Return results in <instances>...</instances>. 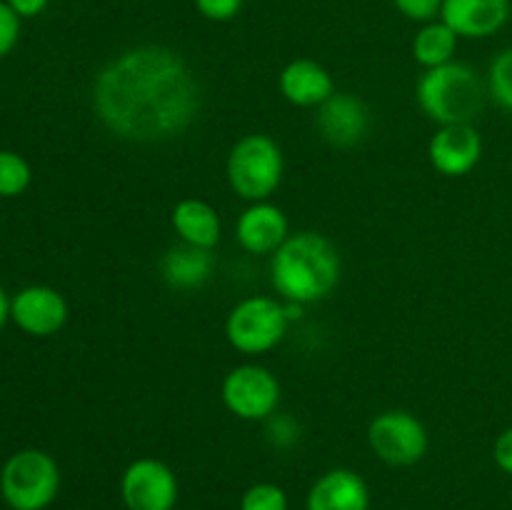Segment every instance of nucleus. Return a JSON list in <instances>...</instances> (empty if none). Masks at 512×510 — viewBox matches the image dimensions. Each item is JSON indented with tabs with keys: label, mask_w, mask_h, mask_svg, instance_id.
<instances>
[{
	"label": "nucleus",
	"mask_w": 512,
	"mask_h": 510,
	"mask_svg": "<svg viewBox=\"0 0 512 510\" xmlns=\"http://www.w3.org/2000/svg\"><path fill=\"white\" fill-rule=\"evenodd\" d=\"M368 445L380 463L390 468H410L428 455L430 435L418 415L393 408L370 420Z\"/></svg>",
	"instance_id": "7"
},
{
	"label": "nucleus",
	"mask_w": 512,
	"mask_h": 510,
	"mask_svg": "<svg viewBox=\"0 0 512 510\" xmlns=\"http://www.w3.org/2000/svg\"><path fill=\"white\" fill-rule=\"evenodd\" d=\"M33 183V168L15 150H0V198H18Z\"/></svg>",
	"instance_id": "20"
},
{
	"label": "nucleus",
	"mask_w": 512,
	"mask_h": 510,
	"mask_svg": "<svg viewBox=\"0 0 512 510\" xmlns=\"http://www.w3.org/2000/svg\"><path fill=\"white\" fill-rule=\"evenodd\" d=\"M510 0H443L440 20L458 38L480 40L500 33L510 20Z\"/></svg>",
	"instance_id": "14"
},
{
	"label": "nucleus",
	"mask_w": 512,
	"mask_h": 510,
	"mask_svg": "<svg viewBox=\"0 0 512 510\" xmlns=\"http://www.w3.org/2000/svg\"><path fill=\"white\" fill-rule=\"evenodd\" d=\"M10 320V298L3 288H0V330L5 328V323Z\"/></svg>",
	"instance_id": "29"
},
{
	"label": "nucleus",
	"mask_w": 512,
	"mask_h": 510,
	"mask_svg": "<svg viewBox=\"0 0 512 510\" xmlns=\"http://www.w3.org/2000/svg\"><path fill=\"white\" fill-rule=\"evenodd\" d=\"M393 5L400 15L415 20V23L438 20L440 10H443V0H393Z\"/></svg>",
	"instance_id": "24"
},
{
	"label": "nucleus",
	"mask_w": 512,
	"mask_h": 510,
	"mask_svg": "<svg viewBox=\"0 0 512 510\" xmlns=\"http://www.w3.org/2000/svg\"><path fill=\"white\" fill-rule=\"evenodd\" d=\"M278 88L295 108H320L335 93V80L318 60L295 58L280 70Z\"/></svg>",
	"instance_id": "16"
},
{
	"label": "nucleus",
	"mask_w": 512,
	"mask_h": 510,
	"mask_svg": "<svg viewBox=\"0 0 512 510\" xmlns=\"http://www.w3.org/2000/svg\"><path fill=\"white\" fill-rule=\"evenodd\" d=\"M315 128L333 148H355L370 130V110L358 95L335 90L320 108H315Z\"/></svg>",
	"instance_id": "11"
},
{
	"label": "nucleus",
	"mask_w": 512,
	"mask_h": 510,
	"mask_svg": "<svg viewBox=\"0 0 512 510\" xmlns=\"http://www.w3.org/2000/svg\"><path fill=\"white\" fill-rule=\"evenodd\" d=\"M483 158V138L473 123L440 125L428 143V160L445 178L473 173Z\"/></svg>",
	"instance_id": "12"
},
{
	"label": "nucleus",
	"mask_w": 512,
	"mask_h": 510,
	"mask_svg": "<svg viewBox=\"0 0 512 510\" xmlns=\"http://www.w3.org/2000/svg\"><path fill=\"white\" fill-rule=\"evenodd\" d=\"M288 238V215L270 200L248 203L235 223V240L250 255H273Z\"/></svg>",
	"instance_id": "13"
},
{
	"label": "nucleus",
	"mask_w": 512,
	"mask_h": 510,
	"mask_svg": "<svg viewBox=\"0 0 512 510\" xmlns=\"http://www.w3.org/2000/svg\"><path fill=\"white\" fill-rule=\"evenodd\" d=\"M5 3L13 8V13L18 15L20 20L23 18H35V15L43 13L48 8L50 0H5Z\"/></svg>",
	"instance_id": "28"
},
{
	"label": "nucleus",
	"mask_w": 512,
	"mask_h": 510,
	"mask_svg": "<svg viewBox=\"0 0 512 510\" xmlns=\"http://www.w3.org/2000/svg\"><path fill=\"white\" fill-rule=\"evenodd\" d=\"M343 275L338 248L325 235L303 230L270 255V283L285 303L313 305L330 298Z\"/></svg>",
	"instance_id": "2"
},
{
	"label": "nucleus",
	"mask_w": 512,
	"mask_h": 510,
	"mask_svg": "<svg viewBox=\"0 0 512 510\" xmlns=\"http://www.w3.org/2000/svg\"><path fill=\"white\" fill-rule=\"evenodd\" d=\"M170 225H173L175 235L180 243L198 245V248L215 250L220 243V215L208 200L200 198H183L175 203L173 213H170Z\"/></svg>",
	"instance_id": "18"
},
{
	"label": "nucleus",
	"mask_w": 512,
	"mask_h": 510,
	"mask_svg": "<svg viewBox=\"0 0 512 510\" xmlns=\"http://www.w3.org/2000/svg\"><path fill=\"white\" fill-rule=\"evenodd\" d=\"M265 423V443L273 450H293L303 438V425L290 413H273Z\"/></svg>",
	"instance_id": "22"
},
{
	"label": "nucleus",
	"mask_w": 512,
	"mask_h": 510,
	"mask_svg": "<svg viewBox=\"0 0 512 510\" xmlns=\"http://www.w3.org/2000/svg\"><path fill=\"white\" fill-rule=\"evenodd\" d=\"M485 85H488V95L493 98V103L512 113V45L495 55Z\"/></svg>",
	"instance_id": "21"
},
{
	"label": "nucleus",
	"mask_w": 512,
	"mask_h": 510,
	"mask_svg": "<svg viewBox=\"0 0 512 510\" xmlns=\"http://www.w3.org/2000/svg\"><path fill=\"white\" fill-rule=\"evenodd\" d=\"M280 393L278 375L260 363L235 365L220 383L225 410L245 423H263L278 413Z\"/></svg>",
	"instance_id": "8"
},
{
	"label": "nucleus",
	"mask_w": 512,
	"mask_h": 510,
	"mask_svg": "<svg viewBox=\"0 0 512 510\" xmlns=\"http://www.w3.org/2000/svg\"><path fill=\"white\" fill-rule=\"evenodd\" d=\"M305 510H370V488L355 470H325L310 485Z\"/></svg>",
	"instance_id": "15"
},
{
	"label": "nucleus",
	"mask_w": 512,
	"mask_h": 510,
	"mask_svg": "<svg viewBox=\"0 0 512 510\" xmlns=\"http://www.w3.org/2000/svg\"><path fill=\"white\" fill-rule=\"evenodd\" d=\"M68 300L50 285H28L10 298V320L33 338H50L68 323Z\"/></svg>",
	"instance_id": "10"
},
{
	"label": "nucleus",
	"mask_w": 512,
	"mask_h": 510,
	"mask_svg": "<svg viewBox=\"0 0 512 510\" xmlns=\"http://www.w3.org/2000/svg\"><path fill=\"white\" fill-rule=\"evenodd\" d=\"M285 175V155L278 140L265 133H248L230 148L225 178L230 190L245 203L270 200Z\"/></svg>",
	"instance_id": "4"
},
{
	"label": "nucleus",
	"mask_w": 512,
	"mask_h": 510,
	"mask_svg": "<svg viewBox=\"0 0 512 510\" xmlns=\"http://www.w3.org/2000/svg\"><path fill=\"white\" fill-rule=\"evenodd\" d=\"M198 13L213 23H228L243 10L245 0H193Z\"/></svg>",
	"instance_id": "25"
},
{
	"label": "nucleus",
	"mask_w": 512,
	"mask_h": 510,
	"mask_svg": "<svg viewBox=\"0 0 512 510\" xmlns=\"http://www.w3.org/2000/svg\"><path fill=\"white\" fill-rule=\"evenodd\" d=\"M488 98V85L468 63L453 60L440 68H430L415 85L420 110L438 125L473 123Z\"/></svg>",
	"instance_id": "3"
},
{
	"label": "nucleus",
	"mask_w": 512,
	"mask_h": 510,
	"mask_svg": "<svg viewBox=\"0 0 512 510\" xmlns=\"http://www.w3.org/2000/svg\"><path fill=\"white\" fill-rule=\"evenodd\" d=\"M93 110L110 135L128 143L180 138L200 110V83L188 60L165 45H135L100 68Z\"/></svg>",
	"instance_id": "1"
},
{
	"label": "nucleus",
	"mask_w": 512,
	"mask_h": 510,
	"mask_svg": "<svg viewBox=\"0 0 512 510\" xmlns=\"http://www.w3.org/2000/svg\"><path fill=\"white\" fill-rule=\"evenodd\" d=\"M493 460L505 475H512V425L495 438Z\"/></svg>",
	"instance_id": "27"
},
{
	"label": "nucleus",
	"mask_w": 512,
	"mask_h": 510,
	"mask_svg": "<svg viewBox=\"0 0 512 510\" xmlns=\"http://www.w3.org/2000/svg\"><path fill=\"white\" fill-rule=\"evenodd\" d=\"M178 498V475L158 458H135L120 475L125 510H175Z\"/></svg>",
	"instance_id": "9"
},
{
	"label": "nucleus",
	"mask_w": 512,
	"mask_h": 510,
	"mask_svg": "<svg viewBox=\"0 0 512 510\" xmlns=\"http://www.w3.org/2000/svg\"><path fill=\"white\" fill-rule=\"evenodd\" d=\"M240 510H290V500L280 485L255 483L240 498Z\"/></svg>",
	"instance_id": "23"
},
{
	"label": "nucleus",
	"mask_w": 512,
	"mask_h": 510,
	"mask_svg": "<svg viewBox=\"0 0 512 510\" xmlns=\"http://www.w3.org/2000/svg\"><path fill=\"white\" fill-rule=\"evenodd\" d=\"M215 250L198 248V245L175 243L160 258V278L168 288L188 293V290H198L213 278L215 273Z\"/></svg>",
	"instance_id": "17"
},
{
	"label": "nucleus",
	"mask_w": 512,
	"mask_h": 510,
	"mask_svg": "<svg viewBox=\"0 0 512 510\" xmlns=\"http://www.w3.org/2000/svg\"><path fill=\"white\" fill-rule=\"evenodd\" d=\"M20 38V18L13 13L5 0H0V58L10 53L18 45Z\"/></svg>",
	"instance_id": "26"
},
{
	"label": "nucleus",
	"mask_w": 512,
	"mask_h": 510,
	"mask_svg": "<svg viewBox=\"0 0 512 510\" xmlns=\"http://www.w3.org/2000/svg\"><path fill=\"white\" fill-rule=\"evenodd\" d=\"M288 325L290 320L283 300L270 295H250L233 305L225 318V338L238 353L263 355L285 338Z\"/></svg>",
	"instance_id": "6"
},
{
	"label": "nucleus",
	"mask_w": 512,
	"mask_h": 510,
	"mask_svg": "<svg viewBox=\"0 0 512 510\" xmlns=\"http://www.w3.org/2000/svg\"><path fill=\"white\" fill-rule=\"evenodd\" d=\"M60 493V468L50 453L23 448L0 468V498L10 510H45Z\"/></svg>",
	"instance_id": "5"
},
{
	"label": "nucleus",
	"mask_w": 512,
	"mask_h": 510,
	"mask_svg": "<svg viewBox=\"0 0 512 510\" xmlns=\"http://www.w3.org/2000/svg\"><path fill=\"white\" fill-rule=\"evenodd\" d=\"M458 43V33L450 25H445L443 20H430L415 33L413 58L425 70L440 68V65L453 63L455 53H458Z\"/></svg>",
	"instance_id": "19"
}]
</instances>
